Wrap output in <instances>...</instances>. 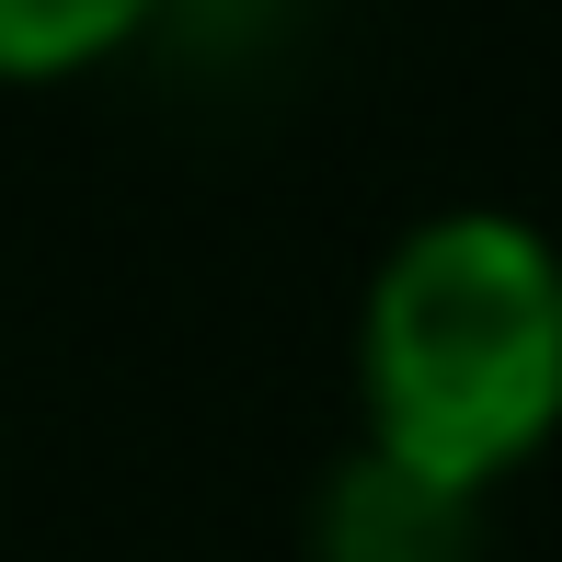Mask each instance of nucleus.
Segmentation results:
<instances>
[{"instance_id":"f257e3e1","label":"nucleus","mask_w":562,"mask_h":562,"mask_svg":"<svg viewBox=\"0 0 562 562\" xmlns=\"http://www.w3.org/2000/svg\"><path fill=\"white\" fill-rule=\"evenodd\" d=\"M368 448L494 494L562 437V241L517 207H437L356 299Z\"/></svg>"},{"instance_id":"f03ea898","label":"nucleus","mask_w":562,"mask_h":562,"mask_svg":"<svg viewBox=\"0 0 562 562\" xmlns=\"http://www.w3.org/2000/svg\"><path fill=\"white\" fill-rule=\"evenodd\" d=\"M482 505L494 494H459V482H437V471H414V459L356 437V459L311 505V551L322 562H471L482 551Z\"/></svg>"},{"instance_id":"7ed1b4c3","label":"nucleus","mask_w":562,"mask_h":562,"mask_svg":"<svg viewBox=\"0 0 562 562\" xmlns=\"http://www.w3.org/2000/svg\"><path fill=\"white\" fill-rule=\"evenodd\" d=\"M172 0H0V81H81L161 35Z\"/></svg>"}]
</instances>
